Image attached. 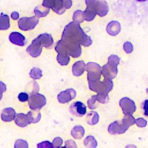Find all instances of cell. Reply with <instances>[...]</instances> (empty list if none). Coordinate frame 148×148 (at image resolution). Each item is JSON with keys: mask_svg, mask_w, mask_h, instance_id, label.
Instances as JSON below:
<instances>
[{"mask_svg": "<svg viewBox=\"0 0 148 148\" xmlns=\"http://www.w3.org/2000/svg\"><path fill=\"white\" fill-rule=\"evenodd\" d=\"M28 103L29 108L32 110L40 109L45 105L46 99L44 95L38 93H35L29 97Z\"/></svg>", "mask_w": 148, "mask_h": 148, "instance_id": "cell-2", "label": "cell"}, {"mask_svg": "<svg viewBox=\"0 0 148 148\" xmlns=\"http://www.w3.org/2000/svg\"><path fill=\"white\" fill-rule=\"evenodd\" d=\"M98 118V117L97 113L91 112V113H89L87 116V123L91 125L97 123Z\"/></svg>", "mask_w": 148, "mask_h": 148, "instance_id": "cell-17", "label": "cell"}, {"mask_svg": "<svg viewBox=\"0 0 148 148\" xmlns=\"http://www.w3.org/2000/svg\"><path fill=\"white\" fill-rule=\"evenodd\" d=\"M31 123H38L40 119V113L39 109H35L27 113Z\"/></svg>", "mask_w": 148, "mask_h": 148, "instance_id": "cell-14", "label": "cell"}, {"mask_svg": "<svg viewBox=\"0 0 148 148\" xmlns=\"http://www.w3.org/2000/svg\"><path fill=\"white\" fill-rule=\"evenodd\" d=\"M136 1H137L138 2H143V1H145L146 0H136Z\"/></svg>", "mask_w": 148, "mask_h": 148, "instance_id": "cell-30", "label": "cell"}, {"mask_svg": "<svg viewBox=\"0 0 148 148\" xmlns=\"http://www.w3.org/2000/svg\"><path fill=\"white\" fill-rule=\"evenodd\" d=\"M14 121L16 124L21 127H24L31 123L28 114L24 113H18L16 115Z\"/></svg>", "mask_w": 148, "mask_h": 148, "instance_id": "cell-10", "label": "cell"}, {"mask_svg": "<svg viewBox=\"0 0 148 148\" xmlns=\"http://www.w3.org/2000/svg\"><path fill=\"white\" fill-rule=\"evenodd\" d=\"M28 147V143L25 140L22 139H18L15 142L14 147H24L27 148Z\"/></svg>", "mask_w": 148, "mask_h": 148, "instance_id": "cell-20", "label": "cell"}, {"mask_svg": "<svg viewBox=\"0 0 148 148\" xmlns=\"http://www.w3.org/2000/svg\"><path fill=\"white\" fill-rule=\"evenodd\" d=\"M62 143V140L61 138L60 137H57L54 139L53 140V147H60Z\"/></svg>", "mask_w": 148, "mask_h": 148, "instance_id": "cell-22", "label": "cell"}, {"mask_svg": "<svg viewBox=\"0 0 148 148\" xmlns=\"http://www.w3.org/2000/svg\"><path fill=\"white\" fill-rule=\"evenodd\" d=\"M16 112L12 108H8L3 109L1 113V119L5 122L11 121L15 119Z\"/></svg>", "mask_w": 148, "mask_h": 148, "instance_id": "cell-9", "label": "cell"}, {"mask_svg": "<svg viewBox=\"0 0 148 148\" xmlns=\"http://www.w3.org/2000/svg\"><path fill=\"white\" fill-rule=\"evenodd\" d=\"M143 109L144 110V114L148 116V99H146L143 102V106H142Z\"/></svg>", "mask_w": 148, "mask_h": 148, "instance_id": "cell-24", "label": "cell"}, {"mask_svg": "<svg viewBox=\"0 0 148 148\" xmlns=\"http://www.w3.org/2000/svg\"><path fill=\"white\" fill-rule=\"evenodd\" d=\"M69 110L73 115L80 117L85 114L86 112V107L82 102L77 101L71 105Z\"/></svg>", "mask_w": 148, "mask_h": 148, "instance_id": "cell-4", "label": "cell"}, {"mask_svg": "<svg viewBox=\"0 0 148 148\" xmlns=\"http://www.w3.org/2000/svg\"><path fill=\"white\" fill-rule=\"evenodd\" d=\"M11 17L13 20H17L19 17V14L17 12H13L11 14Z\"/></svg>", "mask_w": 148, "mask_h": 148, "instance_id": "cell-27", "label": "cell"}, {"mask_svg": "<svg viewBox=\"0 0 148 148\" xmlns=\"http://www.w3.org/2000/svg\"><path fill=\"white\" fill-rule=\"evenodd\" d=\"M2 92L0 91V100L2 99Z\"/></svg>", "mask_w": 148, "mask_h": 148, "instance_id": "cell-29", "label": "cell"}, {"mask_svg": "<svg viewBox=\"0 0 148 148\" xmlns=\"http://www.w3.org/2000/svg\"><path fill=\"white\" fill-rule=\"evenodd\" d=\"M62 38L84 46H88L91 43L90 38L84 34L79 24L74 21L69 23L65 27L62 32Z\"/></svg>", "mask_w": 148, "mask_h": 148, "instance_id": "cell-1", "label": "cell"}, {"mask_svg": "<svg viewBox=\"0 0 148 148\" xmlns=\"http://www.w3.org/2000/svg\"><path fill=\"white\" fill-rule=\"evenodd\" d=\"M65 147H76V144H75V142L73 140H69L65 142Z\"/></svg>", "mask_w": 148, "mask_h": 148, "instance_id": "cell-25", "label": "cell"}, {"mask_svg": "<svg viewBox=\"0 0 148 148\" xmlns=\"http://www.w3.org/2000/svg\"><path fill=\"white\" fill-rule=\"evenodd\" d=\"M10 27L9 17L8 15L2 13L0 15V29L5 30Z\"/></svg>", "mask_w": 148, "mask_h": 148, "instance_id": "cell-13", "label": "cell"}, {"mask_svg": "<svg viewBox=\"0 0 148 148\" xmlns=\"http://www.w3.org/2000/svg\"><path fill=\"white\" fill-rule=\"evenodd\" d=\"M18 98L21 102H25L28 101L29 97L26 92H20L18 95Z\"/></svg>", "mask_w": 148, "mask_h": 148, "instance_id": "cell-21", "label": "cell"}, {"mask_svg": "<svg viewBox=\"0 0 148 148\" xmlns=\"http://www.w3.org/2000/svg\"><path fill=\"white\" fill-rule=\"evenodd\" d=\"M38 23V18L36 16L31 17H22L18 21V25L20 29L28 31L32 29Z\"/></svg>", "mask_w": 148, "mask_h": 148, "instance_id": "cell-3", "label": "cell"}, {"mask_svg": "<svg viewBox=\"0 0 148 148\" xmlns=\"http://www.w3.org/2000/svg\"><path fill=\"white\" fill-rule=\"evenodd\" d=\"M57 0H43L42 5L45 7L52 9L56 3Z\"/></svg>", "mask_w": 148, "mask_h": 148, "instance_id": "cell-19", "label": "cell"}, {"mask_svg": "<svg viewBox=\"0 0 148 148\" xmlns=\"http://www.w3.org/2000/svg\"><path fill=\"white\" fill-rule=\"evenodd\" d=\"M36 39L43 47L47 49L51 48L53 44V39L51 35L46 33L42 34L38 36Z\"/></svg>", "mask_w": 148, "mask_h": 148, "instance_id": "cell-8", "label": "cell"}, {"mask_svg": "<svg viewBox=\"0 0 148 148\" xmlns=\"http://www.w3.org/2000/svg\"><path fill=\"white\" fill-rule=\"evenodd\" d=\"M6 90V85L2 82H0V91L1 92H4Z\"/></svg>", "mask_w": 148, "mask_h": 148, "instance_id": "cell-28", "label": "cell"}, {"mask_svg": "<svg viewBox=\"0 0 148 148\" xmlns=\"http://www.w3.org/2000/svg\"><path fill=\"white\" fill-rule=\"evenodd\" d=\"M50 8L45 7L44 6L40 5L36 6L34 9V13L35 14V16L38 17H45L49 13Z\"/></svg>", "mask_w": 148, "mask_h": 148, "instance_id": "cell-12", "label": "cell"}, {"mask_svg": "<svg viewBox=\"0 0 148 148\" xmlns=\"http://www.w3.org/2000/svg\"><path fill=\"white\" fill-rule=\"evenodd\" d=\"M43 46L35 38L32 40V43L27 47V51L33 57H36L40 55Z\"/></svg>", "mask_w": 148, "mask_h": 148, "instance_id": "cell-6", "label": "cell"}, {"mask_svg": "<svg viewBox=\"0 0 148 148\" xmlns=\"http://www.w3.org/2000/svg\"><path fill=\"white\" fill-rule=\"evenodd\" d=\"M84 131L83 128L80 125H77L74 127L71 131L72 136L74 138L77 139L82 138L84 135Z\"/></svg>", "mask_w": 148, "mask_h": 148, "instance_id": "cell-15", "label": "cell"}, {"mask_svg": "<svg viewBox=\"0 0 148 148\" xmlns=\"http://www.w3.org/2000/svg\"><path fill=\"white\" fill-rule=\"evenodd\" d=\"M9 39L12 43L17 46H24L26 44L25 37L21 34L18 32H12L9 35Z\"/></svg>", "mask_w": 148, "mask_h": 148, "instance_id": "cell-7", "label": "cell"}, {"mask_svg": "<svg viewBox=\"0 0 148 148\" xmlns=\"http://www.w3.org/2000/svg\"><path fill=\"white\" fill-rule=\"evenodd\" d=\"M62 2L64 6L66 9L70 8L72 5V2L71 0H62Z\"/></svg>", "mask_w": 148, "mask_h": 148, "instance_id": "cell-26", "label": "cell"}, {"mask_svg": "<svg viewBox=\"0 0 148 148\" xmlns=\"http://www.w3.org/2000/svg\"><path fill=\"white\" fill-rule=\"evenodd\" d=\"M85 68V64L83 61H77L72 66V73L75 76H80L83 73Z\"/></svg>", "mask_w": 148, "mask_h": 148, "instance_id": "cell-11", "label": "cell"}, {"mask_svg": "<svg viewBox=\"0 0 148 148\" xmlns=\"http://www.w3.org/2000/svg\"><path fill=\"white\" fill-rule=\"evenodd\" d=\"M76 92L72 88L67 89L64 91L61 92L57 96V99L60 103H64L69 102L76 97Z\"/></svg>", "mask_w": 148, "mask_h": 148, "instance_id": "cell-5", "label": "cell"}, {"mask_svg": "<svg viewBox=\"0 0 148 148\" xmlns=\"http://www.w3.org/2000/svg\"><path fill=\"white\" fill-rule=\"evenodd\" d=\"M83 12L80 10L75 11L73 15V20L75 23H81L83 21Z\"/></svg>", "mask_w": 148, "mask_h": 148, "instance_id": "cell-18", "label": "cell"}, {"mask_svg": "<svg viewBox=\"0 0 148 148\" xmlns=\"http://www.w3.org/2000/svg\"><path fill=\"white\" fill-rule=\"evenodd\" d=\"M29 75L33 79H39L42 76V72L39 68H33L30 71Z\"/></svg>", "mask_w": 148, "mask_h": 148, "instance_id": "cell-16", "label": "cell"}, {"mask_svg": "<svg viewBox=\"0 0 148 148\" xmlns=\"http://www.w3.org/2000/svg\"><path fill=\"white\" fill-rule=\"evenodd\" d=\"M37 147H47V148H49V147H53V144H51L50 142L49 141H45V142H42L40 143H39L38 145H37Z\"/></svg>", "mask_w": 148, "mask_h": 148, "instance_id": "cell-23", "label": "cell"}]
</instances>
